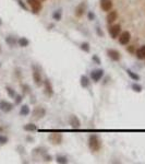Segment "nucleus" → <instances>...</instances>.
<instances>
[{
  "instance_id": "obj_1",
  "label": "nucleus",
  "mask_w": 145,
  "mask_h": 164,
  "mask_svg": "<svg viewBox=\"0 0 145 164\" xmlns=\"http://www.w3.org/2000/svg\"><path fill=\"white\" fill-rule=\"evenodd\" d=\"M102 147V141L100 137L96 133H93L88 137V148L92 152H98Z\"/></svg>"
},
{
  "instance_id": "obj_2",
  "label": "nucleus",
  "mask_w": 145,
  "mask_h": 164,
  "mask_svg": "<svg viewBox=\"0 0 145 164\" xmlns=\"http://www.w3.org/2000/svg\"><path fill=\"white\" fill-rule=\"evenodd\" d=\"M46 108L43 106H36L32 112V118L35 121H39L46 116Z\"/></svg>"
},
{
  "instance_id": "obj_3",
  "label": "nucleus",
  "mask_w": 145,
  "mask_h": 164,
  "mask_svg": "<svg viewBox=\"0 0 145 164\" xmlns=\"http://www.w3.org/2000/svg\"><path fill=\"white\" fill-rule=\"evenodd\" d=\"M48 140L50 141L51 143L55 144V146H58V144H61L63 141V136L62 133H51L48 136Z\"/></svg>"
},
{
  "instance_id": "obj_4",
  "label": "nucleus",
  "mask_w": 145,
  "mask_h": 164,
  "mask_svg": "<svg viewBox=\"0 0 145 164\" xmlns=\"http://www.w3.org/2000/svg\"><path fill=\"white\" fill-rule=\"evenodd\" d=\"M26 1L29 3V6L31 7L33 13H35V14L39 13V11L42 10V8H43L40 0H26Z\"/></svg>"
},
{
  "instance_id": "obj_5",
  "label": "nucleus",
  "mask_w": 145,
  "mask_h": 164,
  "mask_svg": "<svg viewBox=\"0 0 145 164\" xmlns=\"http://www.w3.org/2000/svg\"><path fill=\"white\" fill-rule=\"evenodd\" d=\"M33 80H34L35 84L37 86H40L43 84V78H42V75H40V70L38 69V67L34 66L33 67Z\"/></svg>"
},
{
  "instance_id": "obj_6",
  "label": "nucleus",
  "mask_w": 145,
  "mask_h": 164,
  "mask_svg": "<svg viewBox=\"0 0 145 164\" xmlns=\"http://www.w3.org/2000/svg\"><path fill=\"white\" fill-rule=\"evenodd\" d=\"M43 84H44V92H45V94L48 98H51L54 95V86L51 84L50 80L49 79H45L43 81Z\"/></svg>"
},
{
  "instance_id": "obj_7",
  "label": "nucleus",
  "mask_w": 145,
  "mask_h": 164,
  "mask_svg": "<svg viewBox=\"0 0 145 164\" xmlns=\"http://www.w3.org/2000/svg\"><path fill=\"white\" fill-rule=\"evenodd\" d=\"M109 34H110L111 38H117L118 36L120 35V33H121V25L120 24H114V25H111L110 27H109Z\"/></svg>"
},
{
  "instance_id": "obj_8",
  "label": "nucleus",
  "mask_w": 145,
  "mask_h": 164,
  "mask_svg": "<svg viewBox=\"0 0 145 164\" xmlns=\"http://www.w3.org/2000/svg\"><path fill=\"white\" fill-rule=\"evenodd\" d=\"M131 40V33L129 31L121 32L119 35V43L121 45H128Z\"/></svg>"
},
{
  "instance_id": "obj_9",
  "label": "nucleus",
  "mask_w": 145,
  "mask_h": 164,
  "mask_svg": "<svg viewBox=\"0 0 145 164\" xmlns=\"http://www.w3.org/2000/svg\"><path fill=\"white\" fill-rule=\"evenodd\" d=\"M69 125L73 129H79L81 128V121L77 115H70L69 116Z\"/></svg>"
},
{
  "instance_id": "obj_10",
  "label": "nucleus",
  "mask_w": 145,
  "mask_h": 164,
  "mask_svg": "<svg viewBox=\"0 0 145 164\" xmlns=\"http://www.w3.org/2000/svg\"><path fill=\"white\" fill-rule=\"evenodd\" d=\"M90 76H91V79L94 81V82H98V81H99L100 79L104 77V70H102V69L92 70L91 73H90Z\"/></svg>"
},
{
  "instance_id": "obj_11",
  "label": "nucleus",
  "mask_w": 145,
  "mask_h": 164,
  "mask_svg": "<svg viewBox=\"0 0 145 164\" xmlns=\"http://www.w3.org/2000/svg\"><path fill=\"white\" fill-rule=\"evenodd\" d=\"M107 56L114 61H119L120 58H121V54L117 49H112V48L107 49Z\"/></svg>"
},
{
  "instance_id": "obj_12",
  "label": "nucleus",
  "mask_w": 145,
  "mask_h": 164,
  "mask_svg": "<svg viewBox=\"0 0 145 164\" xmlns=\"http://www.w3.org/2000/svg\"><path fill=\"white\" fill-rule=\"evenodd\" d=\"M85 10H86V3L83 1V2L79 3V5L77 6V8H75V10H74V14H75V17L81 18L83 14H84Z\"/></svg>"
},
{
  "instance_id": "obj_13",
  "label": "nucleus",
  "mask_w": 145,
  "mask_h": 164,
  "mask_svg": "<svg viewBox=\"0 0 145 164\" xmlns=\"http://www.w3.org/2000/svg\"><path fill=\"white\" fill-rule=\"evenodd\" d=\"M12 109H13V104L12 103H10L8 101H5V100L0 101V111H2L5 113H9L11 112Z\"/></svg>"
},
{
  "instance_id": "obj_14",
  "label": "nucleus",
  "mask_w": 145,
  "mask_h": 164,
  "mask_svg": "<svg viewBox=\"0 0 145 164\" xmlns=\"http://www.w3.org/2000/svg\"><path fill=\"white\" fill-rule=\"evenodd\" d=\"M114 7V3H112V0H100V8H102V11L109 12Z\"/></svg>"
},
{
  "instance_id": "obj_15",
  "label": "nucleus",
  "mask_w": 145,
  "mask_h": 164,
  "mask_svg": "<svg viewBox=\"0 0 145 164\" xmlns=\"http://www.w3.org/2000/svg\"><path fill=\"white\" fill-rule=\"evenodd\" d=\"M117 19H118V12H117V10H110L108 12V14H107V17H106V21H107L108 24H112Z\"/></svg>"
},
{
  "instance_id": "obj_16",
  "label": "nucleus",
  "mask_w": 145,
  "mask_h": 164,
  "mask_svg": "<svg viewBox=\"0 0 145 164\" xmlns=\"http://www.w3.org/2000/svg\"><path fill=\"white\" fill-rule=\"evenodd\" d=\"M80 84L82 88H84V89H86V88H88L90 86V84H91V81H90V78H88L87 76H81L80 78Z\"/></svg>"
},
{
  "instance_id": "obj_17",
  "label": "nucleus",
  "mask_w": 145,
  "mask_h": 164,
  "mask_svg": "<svg viewBox=\"0 0 145 164\" xmlns=\"http://www.w3.org/2000/svg\"><path fill=\"white\" fill-rule=\"evenodd\" d=\"M23 129L25 131H29V133H34V131L37 130V126L35 124H33V123H29V124L24 125Z\"/></svg>"
},
{
  "instance_id": "obj_18",
  "label": "nucleus",
  "mask_w": 145,
  "mask_h": 164,
  "mask_svg": "<svg viewBox=\"0 0 145 164\" xmlns=\"http://www.w3.org/2000/svg\"><path fill=\"white\" fill-rule=\"evenodd\" d=\"M135 55L139 59H145V45L141 46L139 49L135 50Z\"/></svg>"
},
{
  "instance_id": "obj_19",
  "label": "nucleus",
  "mask_w": 145,
  "mask_h": 164,
  "mask_svg": "<svg viewBox=\"0 0 145 164\" xmlns=\"http://www.w3.org/2000/svg\"><path fill=\"white\" fill-rule=\"evenodd\" d=\"M52 19L55 21H60L62 19V9H57L52 13Z\"/></svg>"
},
{
  "instance_id": "obj_20",
  "label": "nucleus",
  "mask_w": 145,
  "mask_h": 164,
  "mask_svg": "<svg viewBox=\"0 0 145 164\" xmlns=\"http://www.w3.org/2000/svg\"><path fill=\"white\" fill-rule=\"evenodd\" d=\"M30 113H31V109H30L29 105H22L20 108V115L21 116H29Z\"/></svg>"
},
{
  "instance_id": "obj_21",
  "label": "nucleus",
  "mask_w": 145,
  "mask_h": 164,
  "mask_svg": "<svg viewBox=\"0 0 145 164\" xmlns=\"http://www.w3.org/2000/svg\"><path fill=\"white\" fill-rule=\"evenodd\" d=\"M6 43L8 44L9 46L13 47V46H15V44L17 43V38H15L14 36L9 35V36H7V37H6Z\"/></svg>"
},
{
  "instance_id": "obj_22",
  "label": "nucleus",
  "mask_w": 145,
  "mask_h": 164,
  "mask_svg": "<svg viewBox=\"0 0 145 164\" xmlns=\"http://www.w3.org/2000/svg\"><path fill=\"white\" fill-rule=\"evenodd\" d=\"M127 75L129 76V77H130L131 79H132V80H134V81H139L140 79V76L137 75V72H133L132 71V70H130V69H127Z\"/></svg>"
},
{
  "instance_id": "obj_23",
  "label": "nucleus",
  "mask_w": 145,
  "mask_h": 164,
  "mask_svg": "<svg viewBox=\"0 0 145 164\" xmlns=\"http://www.w3.org/2000/svg\"><path fill=\"white\" fill-rule=\"evenodd\" d=\"M17 44H19V46L21 47H27L30 45V40L26 37H21L17 40Z\"/></svg>"
},
{
  "instance_id": "obj_24",
  "label": "nucleus",
  "mask_w": 145,
  "mask_h": 164,
  "mask_svg": "<svg viewBox=\"0 0 145 164\" xmlns=\"http://www.w3.org/2000/svg\"><path fill=\"white\" fill-rule=\"evenodd\" d=\"M80 48L82 49L84 53H90V50H91V45H90V43H87V42H83V43L80 44Z\"/></svg>"
},
{
  "instance_id": "obj_25",
  "label": "nucleus",
  "mask_w": 145,
  "mask_h": 164,
  "mask_svg": "<svg viewBox=\"0 0 145 164\" xmlns=\"http://www.w3.org/2000/svg\"><path fill=\"white\" fill-rule=\"evenodd\" d=\"M56 162L60 164H67L69 162V160L65 156H56Z\"/></svg>"
},
{
  "instance_id": "obj_26",
  "label": "nucleus",
  "mask_w": 145,
  "mask_h": 164,
  "mask_svg": "<svg viewBox=\"0 0 145 164\" xmlns=\"http://www.w3.org/2000/svg\"><path fill=\"white\" fill-rule=\"evenodd\" d=\"M21 89H22V92H23V95H25V94H30L31 93V88H30L29 84H22L21 85Z\"/></svg>"
},
{
  "instance_id": "obj_27",
  "label": "nucleus",
  "mask_w": 145,
  "mask_h": 164,
  "mask_svg": "<svg viewBox=\"0 0 145 164\" xmlns=\"http://www.w3.org/2000/svg\"><path fill=\"white\" fill-rule=\"evenodd\" d=\"M6 91L7 93H8V95L10 96L11 98H15V95H17V92H15L14 90L12 89V88H10V86H7L6 88Z\"/></svg>"
},
{
  "instance_id": "obj_28",
  "label": "nucleus",
  "mask_w": 145,
  "mask_h": 164,
  "mask_svg": "<svg viewBox=\"0 0 145 164\" xmlns=\"http://www.w3.org/2000/svg\"><path fill=\"white\" fill-rule=\"evenodd\" d=\"M131 88H132V90H133L134 92H137V93L142 92V90H143L142 85L139 84V83H133L132 85H131Z\"/></svg>"
},
{
  "instance_id": "obj_29",
  "label": "nucleus",
  "mask_w": 145,
  "mask_h": 164,
  "mask_svg": "<svg viewBox=\"0 0 145 164\" xmlns=\"http://www.w3.org/2000/svg\"><path fill=\"white\" fill-rule=\"evenodd\" d=\"M8 137L7 136H2V135H0V146H3V144H6L8 143Z\"/></svg>"
},
{
  "instance_id": "obj_30",
  "label": "nucleus",
  "mask_w": 145,
  "mask_h": 164,
  "mask_svg": "<svg viewBox=\"0 0 145 164\" xmlns=\"http://www.w3.org/2000/svg\"><path fill=\"white\" fill-rule=\"evenodd\" d=\"M43 160L44 162H51L52 161V156L47 154V153H45V154H43Z\"/></svg>"
},
{
  "instance_id": "obj_31",
  "label": "nucleus",
  "mask_w": 145,
  "mask_h": 164,
  "mask_svg": "<svg viewBox=\"0 0 145 164\" xmlns=\"http://www.w3.org/2000/svg\"><path fill=\"white\" fill-rule=\"evenodd\" d=\"M92 60L94 61L96 65H100V59L98 58V56H97V55H93V57H92Z\"/></svg>"
},
{
  "instance_id": "obj_32",
  "label": "nucleus",
  "mask_w": 145,
  "mask_h": 164,
  "mask_svg": "<svg viewBox=\"0 0 145 164\" xmlns=\"http://www.w3.org/2000/svg\"><path fill=\"white\" fill-rule=\"evenodd\" d=\"M17 3H19V6L21 7V8H23L24 9V10H25V11H27V10H29V8H27V7H26V5L24 2H23L22 0H17Z\"/></svg>"
},
{
  "instance_id": "obj_33",
  "label": "nucleus",
  "mask_w": 145,
  "mask_h": 164,
  "mask_svg": "<svg viewBox=\"0 0 145 164\" xmlns=\"http://www.w3.org/2000/svg\"><path fill=\"white\" fill-rule=\"evenodd\" d=\"M15 102H14V103L15 104H17H17H20L21 103V102H22V100H23V96H22V95H15Z\"/></svg>"
},
{
  "instance_id": "obj_34",
  "label": "nucleus",
  "mask_w": 145,
  "mask_h": 164,
  "mask_svg": "<svg viewBox=\"0 0 145 164\" xmlns=\"http://www.w3.org/2000/svg\"><path fill=\"white\" fill-rule=\"evenodd\" d=\"M127 50H128L129 53H131V54H135V48H134L133 45H131V46L127 47Z\"/></svg>"
},
{
  "instance_id": "obj_35",
  "label": "nucleus",
  "mask_w": 145,
  "mask_h": 164,
  "mask_svg": "<svg viewBox=\"0 0 145 164\" xmlns=\"http://www.w3.org/2000/svg\"><path fill=\"white\" fill-rule=\"evenodd\" d=\"M87 17H88V20H90V21H93V20H95V14H94V12L90 11V12H88Z\"/></svg>"
},
{
  "instance_id": "obj_36",
  "label": "nucleus",
  "mask_w": 145,
  "mask_h": 164,
  "mask_svg": "<svg viewBox=\"0 0 145 164\" xmlns=\"http://www.w3.org/2000/svg\"><path fill=\"white\" fill-rule=\"evenodd\" d=\"M96 32H97V34H98V36H100V37H102V36H104V33L100 31V29L98 27V26H96Z\"/></svg>"
},
{
  "instance_id": "obj_37",
  "label": "nucleus",
  "mask_w": 145,
  "mask_h": 164,
  "mask_svg": "<svg viewBox=\"0 0 145 164\" xmlns=\"http://www.w3.org/2000/svg\"><path fill=\"white\" fill-rule=\"evenodd\" d=\"M1 131H3V128H2V127H0V133H1Z\"/></svg>"
},
{
  "instance_id": "obj_38",
  "label": "nucleus",
  "mask_w": 145,
  "mask_h": 164,
  "mask_svg": "<svg viewBox=\"0 0 145 164\" xmlns=\"http://www.w3.org/2000/svg\"><path fill=\"white\" fill-rule=\"evenodd\" d=\"M1 24H2V21H1V20H0V25H1Z\"/></svg>"
},
{
  "instance_id": "obj_39",
  "label": "nucleus",
  "mask_w": 145,
  "mask_h": 164,
  "mask_svg": "<svg viewBox=\"0 0 145 164\" xmlns=\"http://www.w3.org/2000/svg\"><path fill=\"white\" fill-rule=\"evenodd\" d=\"M40 1H45V0H40Z\"/></svg>"
},
{
  "instance_id": "obj_40",
  "label": "nucleus",
  "mask_w": 145,
  "mask_h": 164,
  "mask_svg": "<svg viewBox=\"0 0 145 164\" xmlns=\"http://www.w3.org/2000/svg\"><path fill=\"white\" fill-rule=\"evenodd\" d=\"M0 52H1V47H0Z\"/></svg>"
},
{
  "instance_id": "obj_41",
  "label": "nucleus",
  "mask_w": 145,
  "mask_h": 164,
  "mask_svg": "<svg viewBox=\"0 0 145 164\" xmlns=\"http://www.w3.org/2000/svg\"><path fill=\"white\" fill-rule=\"evenodd\" d=\"M0 67H1V65H0Z\"/></svg>"
}]
</instances>
